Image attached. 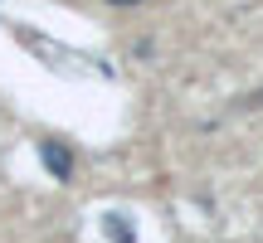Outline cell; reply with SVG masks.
Wrapping results in <instances>:
<instances>
[{"mask_svg": "<svg viewBox=\"0 0 263 243\" xmlns=\"http://www.w3.org/2000/svg\"><path fill=\"white\" fill-rule=\"evenodd\" d=\"M112 5H137V0H112Z\"/></svg>", "mask_w": 263, "mask_h": 243, "instance_id": "obj_3", "label": "cell"}, {"mask_svg": "<svg viewBox=\"0 0 263 243\" xmlns=\"http://www.w3.org/2000/svg\"><path fill=\"white\" fill-rule=\"evenodd\" d=\"M39 160H44V170L54 180H68V175H73V151L59 146V141H39Z\"/></svg>", "mask_w": 263, "mask_h": 243, "instance_id": "obj_1", "label": "cell"}, {"mask_svg": "<svg viewBox=\"0 0 263 243\" xmlns=\"http://www.w3.org/2000/svg\"><path fill=\"white\" fill-rule=\"evenodd\" d=\"M103 229H107V238H112V243H132V238H137V229H132L122 214H107V219H103Z\"/></svg>", "mask_w": 263, "mask_h": 243, "instance_id": "obj_2", "label": "cell"}]
</instances>
